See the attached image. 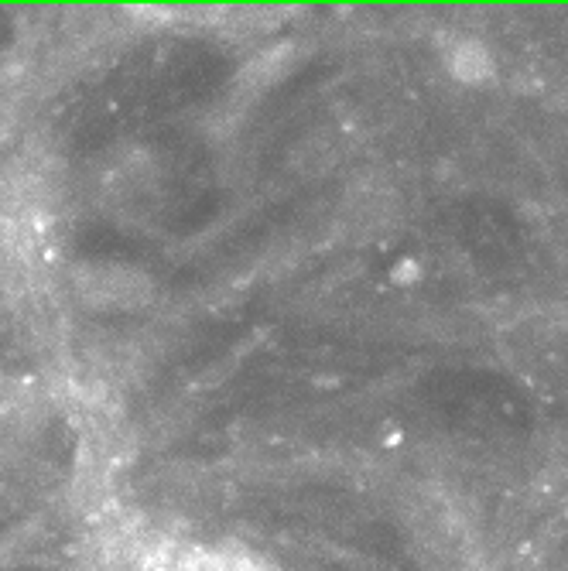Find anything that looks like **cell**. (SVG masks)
<instances>
[{
    "instance_id": "obj_1",
    "label": "cell",
    "mask_w": 568,
    "mask_h": 571,
    "mask_svg": "<svg viewBox=\"0 0 568 571\" xmlns=\"http://www.w3.org/2000/svg\"><path fill=\"white\" fill-rule=\"evenodd\" d=\"M131 281H141V274L124 267H86L79 271V295L93 305H134L148 298V288H131Z\"/></svg>"
}]
</instances>
